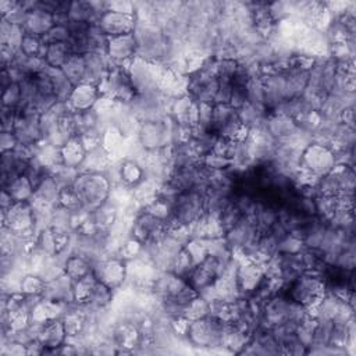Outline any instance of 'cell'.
<instances>
[{"instance_id":"obj_1","label":"cell","mask_w":356,"mask_h":356,"mask_svg":"<svg viewBox=\"0 0 356 356\" xmlns=\"http://www.w3.org/2000/svg\"><path fill=\"white\" fill-rule=\"evenodd\" d=\"M134 36L137 42V56L141 60L162 64L169 39L163 34V29L150 21H138L135 24Z\"/></svg>"},{"instance_id":"obj_2","label":"cell","mask_w":356,"mask_h":356,"mask_svg":"<svg viewBox=\"0 0 356 356\" xmlns=\"http://www.w3.org/2000/svg\"><path fill=\"white\" fill-rule=\"evenodd\" d=\"M73 189L81 206L92 213L109 199L112 185L104 173H80Z\"/></svg>"},{"instance_id":"obj_3","label":"cell","mask_w":356,"mask_h":356,"mask_svg":"<svg viewBox=\"0 0 356 356\" xmlns=\"http://www.w3.org/2000/svg\"><path fill=\"white\" fill-rule=\"evenodd\" d=\"M206 213V192L187 191L181 192L171 206V216L167 220V228L191 227Z\"/></svg>"},{"instance_id":"obj_4","label":"cell","mask_w":356,"mask_h":356,"mask_svg":"<svg viewBox=\"0 0 356 356\" xmlns=\"http://www.w3.org/2000/svg\"><path fill=\"white\" fill-rule=\"evenodd\" d=\"M227 322L220 320L213 316H206L198 320H191L188 323L185 340L188 345L205 349V351H215L222 348L223 335L227 329Z\"/></svg>"},{"instance_id":"obj_5","label":"cell","mask_w":356,"mask_h":356,"mask_svg":"<svg viewBox=\"0 0 356 356\" xmlns=\"http://www.w3.org/2000/svg\"><path fill=\"white\" fill-rule=\"evenodd\" d=\"M170 100L171 99L156 89L150 92L135 93V96L127 105L132 115L139 120V123L162 121L169 117Z\"/></svg>"},{"instance_id":"obj_6","label":"cell","mask_w":356,"mask_h":356,"mask_svg":"<svg viewBox=\"0 0 356 356\" xmlns=\"http://www.w3.org/2000/svg\"><path fill=\"white\" fill-rule=\"evenodd\" d=\"M284 292L291 300L302 305L308 309L309 315H312L318 303L326 295V284L319 276L303 273L291 284L285 285Z\"/></svg>"},{"instance_id":"obj_7","label":"cell","mask_w":356,"mask_h":356,"mask_svg":"<svg viewBox=\"0 0 356 356\" xmlns=\"http://www.w3.org/2000/svg\"><path fill=\"white\" fill-rule=\"evenodd\" d=\"M212 132L219 138L244 141L248 138L249 130L241 124L237 110L230 105H213Z\"/></svg>"},{"instance_id":"obj_8","label":"cell","mask_w":356,"mask_h":356,"mask_svg":"<svg viewBox=\"0 0 356 356\" xmlns=\"http://www.w3.org/2000/svg\"><path fill=\"white\" fill-rule=\"evenodd\" d=\"M335 166V154L331 147L312 142L302 152L300 169L315 177L330 173Z\"/></svg>"},{"instance_id":"obj_9","label":"cell","mask_w":356,"mask_h":356,"mask_svg":"<svg viewBox=\"0 0 356 356\" xmlns=\"http://www.w3.org/2000/svg\"><path fill=\"white\" fill-rule=\"evenodd\" d=\"M173 120L167 117L162 121L141 123L137 138L145 149L158 150L173 145Z\"/></svg>"},{"instance_id":"obj_10","label":"cell","mask_w":356,"mask_h":356,"mask_svg":"<svg viewBox=\"0 0 356 356\" xmlns=\"http://www.w3.org/2000/svg\"><path fill=\"white\" fill-rule=\"evenodd\" d=\"M165 67L135 58L127 67L131 84L137 93L159 89V81Z\"/></svg>"},{"instance_id":"obj_11","label":"cell","mask_w":356,"mask_h":356,"mask_svg":"<svg viewBox=\"0 0 356 356\" xmlns=\"http://www.w3.org/2000/svg\"><path fill=\"white\" fill-rule=\"evenodd\" d=\"M2 227H8L25 238H35L38 233L31 202H16L6 213H2Z\"/></svg>"},{"instance_id":"obj_12","label":"cell","mask_w":356,"mask_h":356,"mask_svg":"<svg viewBox=\"0 0 356 356\" xmlns=\"http://www.w3.org/2000/svg\"><path fill=\"white\" fill-rule=\"evenodd\" d=\"M92 274L97 281L117 291L127 280V262L119 257L105 258L92 265Z\"/></svg>"},{"instance_id":"obj_13","label":"cell","mask_w":356,"mask_h":356,"mask_svg":"<svg viewBox=\"0 0 356 356\" xmlns=\"http://www.w3.org/2000/svg\"><path fill=\"white\" fill-rule=\"evenodd\" d=\"M39 117L40 115H38L32 109H25L19 113L13 132L20 145L36 146L43 142Z\"/></svg>"},{"instance_id":"obj_14","label":"cell","mask_w":356,"mask_h":356,"mask_svg":"<svg viewBox=\"0 0 356 356\" xmlns=\"http://www.w3.org/2000/svg\"><path fill=\"white\" fill-rule=\"evenodd\" d=\"M108 59L112 66L128 67V64L137 56V42L134 34L120 35L109 38L108 43Z\"/></svg>"},{"instance_id":"obj_15","label":"cell","mask_w":356,"mask_h":356,"mask_svg":"<svg viewBox=\"0 0 356 356\" xmlns=\"http://www.w3.org/2000/svg\"><path fill=\"white\" fill-rule=\"evenodd\" d=\"M265 274L261 265L249 261H242L237 272V284L239 298L249 299L263 281Z\"/></svg>"},{"instance_id":"obj_16","label":"cell","mask_w":356,"mask_h":356,"mask_svg":"<svg viewBox=\"0 0 356 356\" xmlns=\"http://www.w3.org/2000/svg\"><path fill=\"white\" fill-rule=\"evenodd\" d=\"M169 117L180 127L193 128L198 121V104L188 95L171 99Z\"/></svg>"},{"instance_id":"obj_17","label":"cell","mask_w":356,"mask_h":356,"mask_svg":"<svg viewBox=\"0 0 356 356\" xmlns=\"http://www.w3.org/2000/svg\"><path fill=\"white\" fill-rule=\"evenodd\" d=\"M135 24H137V19L134 14H123V13L108 10L100 17L97 27L106 36L113 38V36L132 34L135 29Z\"/></svg>"},{"instance_id":"obj_18","label":"cell","mask_w":356,"mask_h":356,"mask_svg":"<svg viewBox=\"0 0 356 356\" xmlns=\"http://www.w3.org/2000/svg\"><path fill=\"white\" fill-rule=\"evenodd\" d=\"M42 296L46 300H54L60 303L75 302L74 281L66 273H62L56 278L46 281Z\"/></svg>"},{"instance_id":"obj_19","label":"cell","mask_w":356,"mask_h":356,"mask_svg":"<svg viewBox=\"0 0 356 356\" xmlns=\"http://www.w3.org/2000/svg\"><path fill=\"white\" fill-rule=\"evenodd\" d=\"M29 162V159L24 158L17 150L2 154V162H0V171H2L0 181H2V188H6L17 177L24 176Z\"/></svg>"},{"instance_id":"obj_20","label":"cell","mask_w":356,"mask_h":356,"mask_svg":"<svg viewBox=\"0 0 356 356\" xmlns=\"http://www.w3.org/2000/svg\"><path fill=\"white\" fill-rule=\"evenodd\" d=\"M85 60V84H92L99 86L100 82L104 81L109 71H110V60L108 59V55L102 54H86L84 55Z\"/></svg>"},{"instance_id":"obj_21","label":"cell","mask_w":356,"mask_h":356,"mask_svg":"<svg viewBox=\"0 0 356 356\" xmlns=\"http://www.w3.org/2000/svg\"><path fill=\"white\" fill-rule=\"evenodd\" d=\"M100 91L92 84H78L69 99V105L74 112H86L95 108L96 102L100 99Z\"/></svg>"},{"instance_id":"obj_22","label":"cell","mask_w":356,"mask_h":356,"mask_svg":"<svg viewBox=\"0 0 356 356\" xmlns=\"http://www.w3.org/2000/svg\"><path fill=\"white\" fill-rule=\"evenodd\" d=\"M39 341L46 348L45 353H56V349L67 341V334L62 319H52L46 322L40 333Z\"/></svg>"},{"instance_id":"obj_23","label":"cell","mask_w":356,"mask_h":356,"mask_svg":"<svg viewBox=\"0 0 356 356\" xmlns=\"http://www.w3.org/2000/svg\"><path fill=\"white\" fill-rule=\"evenodd\" d=\"M62 195V187L56 181L54 176H47L36 188L34 192L32 202L38 203V205L55 208L59 205Z\"/></svg>"},{"instance_id":"obj_24","label":"cell","mask_w":356,"mask_h":356,"mask_svg":"<svg viewBox=\"0 0 356 356\" xmlns=\"http://www.w3.org/2000/svg\"><path fill=\"white\" fill-rule=\"evenodd\" d=\"M113 161L115 159L109 154V150L104 145H100L86 152L85 159L78 170L80 173H105Z\"/></svg>"},{"instance_id":"obj_25","label":"cell","mask_w":356,"mask_h":356,"mask_svg":"<svg viewBox=\"0 0 356 356\" xmlns=\"http://www.w3.org/2000/svg\"><path fill=\"white\" fill-rule=\"evenodd\" d=\"M237 113L241 124L248 130H253L262 127L266 123L270 110L265 105H253L246 102L241 109L237 110Z\"/></svg>"},{"instance_id":"obj_26","label":"cell","mask_w":356,"mask_h":356,"mask_svg":"<svg viewBox=\"0 0 356 356\" xmlns=\"http://www.w3.org/2000/svg\"><path fill=\"white\" fill-rule=\"evenodd\" d=\"M113 299H115V291L109 288L106 284L96 280L91 287L86 299L82 303L88 305V307L92 308L93 311H99V309L109 308L113 303Z\"/></svg>"},{"instance_id":"obj_27","label":"cell","mask_w":356,"mask_h":356,"mask_svg":"<svg viewBox=\"0 0 356 356\" xmlns=\"http://www.w3.org/2000/svg\"><path fill=\"white\" fill-rule=\"evenodd\" d=\"M265 127L276 142L287 138L298 128L294 119L278 113H270L265 123Z\"/></svg>"},{"instance_id":"obj_28","label":"cell","mask_w":356,"mask_h":356,"mask_svg":"<svg viewBox=\"0 0 356 356\" xmlns=\"http://www.w3.org/2000/svg\"><path fill=\"white\" fill-rule=\"evenodd\" d=\"M55 27V17L49 13L34 10L28 13V17L24 24L25 34L35 35L42 38L47 31H50Z\"/></svg>"},{"instance_id":"obj_29","label":"cell","mask_w":356,"mask_h":356,"mask_svg":"<svg viewBox=\"0 0 356 356\" xmlns=\"http://www.w3.org/2000/svg\"><path fill=\"white\" fill-rule=\"evenodd\" d=\"M25 31L23 27L13 25L8 20L0 19V45L12 49L13 52H20L21 42L24 39Z\"/></svg>"},{"instance_id":"obj_30","label":"cell","mask_w":356,"mask_h":356,"mask_svg":"<svg viewBox=\"0 0 356 356\" xmlns=\"http://www.w3.org/2000/svg\"><path fill=\"white\" fill-rule=\"evenodd\" d=\"M86 155V149L81 141L80 137L71 138L63 147H62V156H63V165L73 169H80Z\"/></svg>"},{"instance_id":"obj_31","label":"cell","mask_w":356,"mask_h":356,"mask_svg":"<svg viewBox=\"0 0 356 356\" xmlns=\"http://www.w3.org/2000/svg\"><path fill=\"white\" fill-rule=\"evenodd\" d=\"M47 74L50 77V81H52V86H54V93L58 97L59 102H69L73 91H74V85L73 82L64 75V73L60 69H47Z\"/></svg>"},{"instance_id":"obj_32","label":"cell","mask_w":356,"mask_h":356,"mask_svg":"<svg viewBox=\"0 0 356 356\" xmlns=\"http://www.w3.org/2000/svg\"><path fill=\"white\" fill-rule=\"evenodd\" d=\"M71 55H73V50L70 47V42L56 43V45L46 46L43 59L49 67L62 69Z\"/></svg>"},{"instance_id":"obj_33","label":"cell","mask_w":356,"mask_h":356,"mask_svg":"<svg viewBox=\"0 0 356 356\" xmlns=\"http://www.w3.org/2000/svg\"><path fill=\"white\" fill-rule=\"evenodd\" d=\"M34 249L43 253V255H49V257L58 255L59 238H58L56 233L50 227H46V228L40 230L35 237Z\"/></svg>"},{"instance_id":"obj_34","label":"cell","mask_w":356,"mask_h":356,"mask_svg":"<svg viewBox=\"0 0 356 356\" xmlns=\"http://www.w3.org/2000/svg\"><path fill=\"white\" fill-rule=\"evenodd\" d=\"M64 273L75 283L92 274V265L78 255H70L64 263Z\"/></svg>"},{"instance_id":"obj_35","label":"cell","mask_w":356,"mask_h":356,"mask_svg":"<svg viewBox=\"0 0 356 356\" xmlns=\"http://www.w3.org/2000/svg\"><path fill=\"white\" fill-rule=\"evenodd\" d=\"M2 189H6L16 202H31L35 192V188L25 176L17 177L6 188Z\"/></svg>"},{"instance_id":"obj_36","label":"cell","mask_w":356,"mask_h":356,"mask_svg":"<svg viewBox=\"0 0 356 356\" xmlns=\"http://www.w3.org/2000/svg\"><path fill=\"white\" fill-rule=\"evenodd\" d=\"M64 75L73 82V85H78L84 82L85 77V60L82 55H71L64 66L60 69Z\"/></svg>"},{"instance_id":"obj_37","label":"cell","mask_w":356,"mask_h":356,"mask_svg":"<svg viewBox=\"0 0 356 356\" xmlns=\"http://www.w3.org/2000/svg\"><path fill=\"white\" fill-rule=\"evenodd\" d=\"M121 180L123 184L134 188L142 180H145V173L142 166L137 162L121 159Z\"/></svg>"},{"instance_id":"obj_38","label":"cell","mask_w":356,"mask_h":356,"mask_svg":"<svg viewBox=\"0 0 356 356\" xmlns=\"http://www.w3.org/2000/svg\"><path fill=\"white\" fill-rule=\"evenodd\" d=\"M20 52L28 58H45L46 45L42 42V38L25 34L21 42Z\"/></svg>"},{"instance_id":"obj_39","label":"cell","mask_w":356,"mask_h":356,"mask_svg":"<svg viewBox=\"0 0 356 356\" xmlns=\"http://www.w3.org/2000/svg\"><path fill=\"white\" fill-rule=\"evenodd\" d=\"M315 329H316V318L308 316L307 319L302 320L298 324V327L295 330L296 338L302 342V345L307 346V349H309L313 345Z\"/></svg>"},{"instance_id":"obj_40","label":"cell","mask_w":356,"mask_h":356,"mask_svg":"<svg viewBox=\"0 0 356 356\" xmlns=\"http://www.w3.org/2000/svg\"><path fill=\"white\" fill-rule=\"evenodd\" d=\"M209 316V302L200 296V295H196L187 307V311H185V319L187 320H198V319H202V318H206Z\"/></svg>"},{"instance_id":"obj_41","label":"cell","mask_w":356,"mask_h":356,"mask_svg":"<svg viewBox=\"0 0 356 356\" xmlns=\"http://www.w3.org/2000/svg\"><path fill=\"white\" fill-rule=\"evenodd\" d=\"M20 89H21V105H20V112H23L24 109H28L29 106H32L34 100L38 96V85H36V80L35 75L28 77L27 80H24L20 84Z\"/></svg>"},{"instance_id":"obj_42","label":"cell","mask_w":356,"mask_h":356,"mask_svg":"<svg viewBox=\"0 0 356 356\" xmlns=\"http://www.w3.org/2000/svg\"><path fill=\"white\" fill-rule=\"evenodd\" d=\"M246 97L249 104L265 105V85L261 77H253L249 80L246 85Z\"/></svg>"},{"instance_id":"obj_43","label":"cell","mask_w":356,"mask_h":356,"mask_svg":"<svg viewBox=\"0 0 356 356\" xmlns=\"http://www.w3.org/2000/svg\"><path fill=\"white\" fill-rule=\"evenodd\" d=\"M244 215L239 212V209L234 205V202H233V199H231V202H230V205L222 212V215L219 216V224H220V227H222V230H223V233L226 234L230 228H233L238 222H239V219L242 217Z\"/></svg>"},{"instance_id":"obj_44","label":"cell","mask_w":356,"mask_h":356,"mask_svg":"<svg viewBox=\"0 0 356 356\" xmlns=\"http://www.w3.org/2000/svg\"><path fill=\"white\" fill-rule=\"evenodd\" d=\"M20 105H21L20 84H12L2 92V108L20 112Z\"/></svg>"},{"instance_id":"obj_45","label":"cell","mask_w":356,"mask_h":356,"mask_svg":"<svg viewBox=\"0 0 356 356\" xmlns=\"http://www.w3.org/2000/svg\"><path fill=\"white\" fill-rule=\"evenodd\" d=\"M46 281L39 277L38 274L28 273L24 276L23 283H21V294L27 295H42L45 289Z\"/></svg>"},{"instance_id":"obj_46","label":"cell","mask_w":356,"mask_h":356,"mask_svg":"<svg viewBox=\"0 0 356 356\" xmlns=\"http://www.w3.org/2000/svg\"><path fill=\"white\" fill-rule=\"evenodd\" d=\"M71 34L67 28V25H55L52 29L47 31L42 36V42L49 46V45H56V43H66L70 42Z\"/></svg>"},{"instance_id":"obj_47","label":"cell","mask_w":356,"mask_h":356,"mask_svg":"<svg viewBox=\"0 0 356 356\" xmlns=\"http://www.w3.org/2000/svg\"><path fill=\"white\" fill-rule=\"evenodd\" d=\"M200 163L211 171H226L233 166L231 161H228L222 155L215 154V152H211V154H208L206 156H203L200 159Z\"/></svg>"},{"instance_id":"obj_48","label":"cell","mask_w":356,"mask_h":356,"mask_svg":"<svg viewBox=\"0 0 356 356\" xmlns=\"http://www.w3.org/2000/svg\"><path fill=\"white\" fill-rule=\"evenodd\" d=\"M52 176L56 178V181L59 182V185L63 188H70L74 185L77 177L80 176V170L78 169H73V167H67V166H60L58 169L54 170Z\"/></svg>"},{"instance_id":"obj_49","label":"cell","mask_w":356,"mask_h":356,"mask_svg":"<svg viewBox=\"0 0 356 356\" xmlns=\"http://www.w3.org/2000/svg\"><path fill=\"white\" fill-rule=\"evenodd\" d=\"M239 70V63L237 59H217L216 75L217 78L233 80Z\"/></svg>"},{"instance_id":"obj_50","label":"cell","mask_w":356,"mask_h":356,"mask_svg":"<svg viewBox=\"0 0 356 356\" xmlns=\"http://www.w3.org/2000/svg\"><path fill=\"white\" fill-rule=\"evenodd\" d=\"M303 249V242L296 235L288 233L278 244L277 253H298Z\"/></svg>"},{"instance_id":"obj_51","label":"cell","mask_w":356,"mask_h":356,"mask_svg":"<svg viewBox=\"0 0 356 356\" xmlns=\"http://www.w3.org/2000/svg\"><path fill=\"white\" fill-rule=\"evenodd\" d=\"M217 80H219V89L215 99V105H228L233 93V80H227V78H217Z\"/></svg>"},{"instance_id":"obj_52","label":"cell","mask_w":356,"mask_h":356,"mask_svg":"<svg viewBox=\"0 0 356 356\" xmlns=\"http://www.w3.org/2000/svg\"><path fill=\"white\" fill-rule=\"evenodd\" d=\"M28 13H29V12H27V10L21 6V3L19 2L17 6H16L6 17H3V19L8 20V21H9L10 24H13V25L24 27L25 20H27V17H28Z\"/></svg>"},{"instance_id":"obj_53","label":"cell","mask_w":356,"mask_h":356,"mask_svg":"<svg viewBox=\"0 0 356 356\" xmlns=\"http://www.w3.org/2000/svg\"><path fill=\"white\" fill-rule=\"evenodd\" d=\"M19 145L20 143H19L13 131H2V132H0V149H2V154L16 150V147Z\"/></svg>"},{"instance_id":"obj_54","label":"cell","mask_w":356,"mask_h":356,"mask_svg":"<svg viewBox=\"0 0 356 356\" xmlns=\"http://www.w3.org/2000/svg\"><path fill=\"white\" fill-rule=\"evenodd\" d=\"M19 113H20L19 110L2 108V112H0V117H2V131H13L14 130Z\"/></svg>"},{"instance_id":"obj_55","label":"cell","mask_w":356,"mask_h":356,"mask_svg":"<svg viewBox=\"0 0 356 356\" xmlns=\"http://www.w3.org/2000/svg\"><path fill=\"white\" fill-rule=\"evenodd\" d=\"M108 10L123 13V14H134L135 16V6L134 2H126V0H117V2H108Z\"/></svg>"},{"instance_id":"obj_56","label":"cell","mask_w":356,"mask_h":356,"mask_svg":"<svg viewBox=\"0 0 356 356\" xmlns=\"http://www.w3.org/2000/svg\"><path fill=\"white\" fill-rule=\"evenodd\" d=\"M340 121H341L344 126H346V127L355 130V108H346V109H344V110L341 112V115H340Z\"/></svg>"},{"instance_id":"obj_57","label":"cell","mask_w":356,"mask_h":356,"mask_svg":"<svg viewBox=\"0 0 356 356\" xmlns=\"http://www.w3.org/2000/svg\"><path fill=\"white\" fill-rule=\"evenodd\" d=\"M14 203L16 200L12 198V195L6 189H2V195H0V208H2V213H6Z\"/></svg>"}]
</instances>
